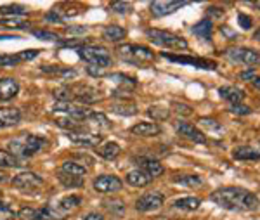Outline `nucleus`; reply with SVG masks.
<instances>
[{
  "label": "nucleus",
  "instance_id": "obj_24",
  "mask_svg": "<svg viewBox=\"0 0 260 220\" xmlns=\"http://www.w3.org/2000/svg\"><path fill=\"white\" fill-rule=\"evenodd\" d=\"M73 94L77 99H80L82 103H85V104H92V103H95V101L99 99V96H98V90L95 88H92V87H78V90L75 92L73 90Z\"/></svg>",
  "mask_w": 260,
  "mask_h": 220
},
{
  "label": "nucleus",
  "instance_id": "obj_15",
  "mask_svg": "<svg viewBox=\"0 0 260 220\" xmlns=\"http://www.w3.org/2000/svg\"><path fill=\"white\" fill-rule=\"evenodd\" d=\"M130 132L134 135H139V137H154V135L161 134V129L154 121H141V123L134 125Z\"/></svg>",
  "mask_w": 260,
  "mask_h": 220
},
{
  "label": "nucleus",
  "instance_id": "obj_22",
  "mask_svg": "<svg viewBox=\"0 0 260 220\" xmlns=\"http://www.w3.org/2000/svg\"><path fill=\"white\" fill-rule=\"evenodd\" d=\"M234 160H260V147L241 146L233 151Z\"/></svg>",
  "mask_w": 260,
  "mask_h": 220
},
{
  "label": "nucleus",
  "instance_id": "obj_43",
  "mask_svg": "<svg viewBox=\"0 0 260 220\" xmlns=\"http://www.w3.org/2000/svg\"><path fill=\"white\" fill-rule=\"evenodd\" d=\"M18 62H21L19 54H16V56H0V66H14Z\"/></svg>",
  "mask_w": 260,
  "mask_h": 220
},
{
  "label": "nucleus",
  "instance_id": "obj_4",
  "mask_svg": "<svg viewBox=\"0 0 260 220\" xmlns=\"http://www.w3.org/2000/svg\"><path fill=\"white\" fill-rule=\"evenodd\" d=\"M148 39L153 42L154 45L163 49H174V50H186L187 49V42L179 35H174L170 32L165 29H148L146 32Z\"/></svg>",
  "mask_w": 260,
  "mask_h": 220
},
{
  "label": "nucleus",
  "instance_id": "obj_11",
  "mask_svg": "<svg viewBox=\"0 0 260 220\" xmlns=\"http://www.w3.org/2000/svg\"><path fill=\"white\" fill-rule=\"evenodd\" d=\"M175 129H177V132L182 135V137H186L187 141L196 142V144H205V142H207V135L201 132L198 127L189 123V121H177Z\"/></svg>",
  "mask_w": 260,
  "mask_h": 220
},
{
  "label": "nucleus",
  "instance_id": "obj_34",
  "mask_svg": "<svg viewBox=\"0 0 260 220\" xmlns=\"http://www.w3.org/2000/svg\"><path fill=\"white\" fill-rule=\"evenodd\" d=\"M148 115L156 121H161V120H167L170 115V111L167 108H161V106H151L148 109Z\"/></svg>",
  "mask_w": 260,
  "mask_h": 220
},
{
  "label": "nucleus",
  "instance_id": "obj_42",
  "mask_svg": "<svg viewBox=\"0 0 260 220\" xmlns=\"http://www.w3.org/2000/svg\"><path fill=\"white\" fill-rule=\"evenodd\" d=\"M0 14H9V16H19V14H26V9L23 6H7L0 9Z\"/></svg>",
  "mask_w": 260,
  "mask_h": 220
},
{
  "label": "nucleus",
  "instance_id": "obj_41",
  "mask_svg": "<svg viewBox=\"0 0 260 220\" xmlns=\"http://www.w3.org/2000/svg\"><path fill=\"white\" fill-rule=\"evenodd\" d=\"M31 33L40 40H59V35H56V33H52V32H47V29H33Z\"/></svg>",
  "mask_w": 260,
  "mask_h": 220
},
{
  "label": "nucleus",
  "instance_id": "obj_51",
  "mask_svg": "<svg viewBox=\"0 0 260 220\" xmlns=\"http://www.w3.org/2000/svg\"><path fill=\"white\" fill-rule=\"evenodd\" d=\"M47 21H57V23H61L62 18H61V16H57L56 11H54L52 14H47Z\"/></svg>",
  "mask_w": 260,
  "mask_h": 220
},
{
  "label": "nucleus",
  "instance_id": "obj_53",
  "mask_svg": "<svg viewBox=\"0 0 260 220\" xmlns=\"http://www.w3.org/2000/svg\"><path fill=\"white\" fill-rule=\"evenodd\" d=\"M253 39L260 42V28H258V29H255V33H253Z\"/></svg>",
  "mask_w": 260,
  "mask_h": 220
},
{
  "label": "nucleus",
  "instance_id": "obj_27",
  "mask_svg": "<svg viewBox=\"0 0 260 220\" xmlns=\"http://www.w3.org/2000/svg\"><path fill=\"white\" fill-rule=\"evenodd\" d=\"M61 172L68 173V175H75V177H83L87 173V168L77 162H64L61 165Z\"/></svg>",
  "mask_w": 260,
  "mask_h": 220
},
{
  "label": "nucleus",
  "instance_id": "obj_19",
  "mask_svg": "<svg viewBox=\"0 0 260 220\" xmlns=\"http://www.w3.org/2000/svg\"><path fill=\"white\" fill-rule=\"evenodd\" d=\"M139 165H141V170L144 173H148L151 179H156V177L163 175L165 168L160 162L156 160H151V158H139Z\"/></svg>",
  "mask_w": 260,
  "mask_h": 220
},
{
  "label": "nucleus",
  "instance_id": "obj_38",
  "mask_svg": "<svg viewBox=\"0 0 260 220\" xmlns=\"http://www.w3.org/2000/svg\"><path fill=\"white\" fill-rule=\"evenodd\" d=\"M85 121H92V123L101 125V127H110V120H108V116L103 115V113L90 111V115H89V118H87Z\"/></svg>",
  "mask_w": 260,
  "mask_h": 220
},
{
  "label": "nucleus",
  "instance_id": "obj_3",
  "mask_svg": "<svg viewBox=\"0 0 260 220\" xmlns=\"http://www.w3.org/2000/svg\"><path fill=\"white\" fill-rule=\"evenodd\" d=\"M118 56L127 62L132 65H144V62H151L154 59L153 50L144 47V45H136V44H125L116 47Z\"/></svg>",
  "mask_w": 260,
  "mask_h": 220
},
{
  "label": "nucleus",
  "instance_id": "obj_7",
  "mask_svg": "<svg viewBox=\"0 0 260 220\" xmlns=\"http://www.w3.org/2000/svg\"><path fill=\"white\" fill-rule=\"evenodd\" d=\"M18 217L23 220H62L64 218V213L50 208V206H45V208H42V210L24 206V208H21L18 211Z\"/></svg>",
  "mask_w": 260,
  "mask_h": 220
},
{
  "label": "nucleus",
  "instance_id": "obj_17",
  "mask_svg": "<svg viewBox=\"0 0 260 220\" xmlns=\"http://www.w3.org/2000/svg\"><path fill=\"white\" fill-rule=\"evenodd\" d=\"M219 96L222 97V99L229 101L231 104H241V101L245 99L246 94L245 90L240 87H234V85H225V87H220L219 88Z\"/></svg>",
  "mask_w": 260,
  "mask_h": 220
},
{
  "label": "nucleus",
  "instance_id": "obj_36",
  "mask_svg": "<svg viewBox=\"0 0 260 220\" xmlns=\"http://www.w3.org/2000/svg\"><path fill=\"white\" fill-rule=\"evenodd\" d=\"M82 203V198L80 196H66V198H62L61 203H59V206H61V210H71V208H77L78 205Z\"/></svg>",
  "mask_w": 260,
  "mask_h": 220
},
{
  "label": "nucleus",
  "instance_id": "obj_37",
  "mask_svg": "<svg viewBox=\"0 0 260 220\" xmlns=\"http://www.w3.org/2000/svg\"><path fill=\"white\" fill-rule=\"evenodd\" d=\"M104 206H106V210L110 211V213H113V215L125 213V205L120 200H116V201H106V203H104Z\"/></svg>",
  "mask_w": 260,
  "mask_h": 220
},
{
  "label": "nucleus",
  "instance_id": "obj_54",
  "mask_svg": "<svg viewBox=\"0 0 260 220\" xmlns=\"http://www.w3.org/2000/svg\"><path fill=\"white\" fill-rule=\"evenodd\" d=\"M253 85H255V87H257V88H258V90H260V77H257V78H255V80H253Z\"/></svg>",
  "mask_w": 260,
  "mask_h": 220
},
{
  "label": "nucleus",
  "instance_id": "obj_2",
  "mask_svg": "<svg viewBox=\"0 0 260 220\" xmlns=\"http://www.w3.org/2000/svg\"><path fill=\"white\" fill-rule=\"evenodd\" d=\"M47 146V141L44 137L33 134H21L16 139L9 141V153L21 158H30V156L40 153Z\"/></svg>",
  "mask_w": 260,
  "mask_h": 220
},
{
  "label": "nucleus",
  "instance_id": "obj_47",
  "mask_svg": "<svg viewBox=\"0 0 260 220\" xmlns=\"http://www.w3.org/2000/svg\"><path fill=\"white\" fill-rule=\"evenodd\" d=\"M240 78H241V80H246V82H250V80L253 82V80L257 78V71H255V68H248V70L241 71Z\"/></svg>",
  "mask_w": 260,
  "mask_h": 220
},
{
  "label": "nucleus",
  "instance_id": "obj_10",
  "mask_svg": "<svg viewBox=\"0 0 260 220\" xmlns=\"http://www.w3.org/2000/svg\"><path fill=\"white\" fill-rule=\"evenodd\" d=\"M123 187L121 182L116 175H99L94 180V189L101 194H110V193H118Z\"/></svg>",
  "mask_w": 260,
  "mask_h": 220
},
{
  "label": "nucleus",
  "instance_id": "obj_23",
  "mask_svg": "<svg viewBox=\"0 0 260 220\" xmlns=\"http://www.w3.org/2000/svg\"><path fill=\"white\" fill-rule=\"evenodd\" d=\"M103 37L110 42H120L127 37V29L118 26V24H110L103 29Z\"/></svg>",
  "mask_w": 260,
  "mask_h": 220
},
{
  "label": "nucleus",
  "instance_id": "obj_39",
  "mask_svg": "<svg viewBox=\"0 0 260 220\" xmlns=\"http://www.w3.org/2000/svg\"><path fill=\"white\" fill-rule=\"evenodd\" d=\"M110 9L118 12V14H128L132 11V2H113Z\"/></svg>",
  "mask_w": 260,
  "mask_h": 220
},
{
  "label": "nucleus",
  "instance_id": "obj_21",
  "mask_svg": "<svg viewBox=\"0 0 260 220\" xmlns=\"http://www.w3.org/2000/svg\"><path fill=\"white\" fill-rule=\"evenodd\" d=\"M212 32H213V23H212V19H208V18L201 19L198 24L192 26V33H194L196 37H200V39H203V40H208V42L212 39Z\"/></svg>",
  "mask_w": 260,
  "mask_h": 220
},
{
  "label": "nucleus",
  "instance_id": "obj_18",
  "mask_svg": "<svg viewBox=\"0 0 260 220\" xmlns=\"http://www.w3.org/2000/svg\"><path fill=\"white\" fill-rule=\"evenodd\" d=\"M21 120V113L18 108H0V129L18 125Z\"/></svg>",
  "mask_w": 260,
  "mask_h": 220
},
{
  "label": "nucleus",
  "instance_id": "obj_30",
  "mask_svg": "<svg viewBox=\"0 0 260 220\" xmlns=\"http://www.w3.org/2000/svg\"><path fill=\"white\" fill-rule=\"evenodd\" d=\"M57 179L64 187H82L83 185V177H75V175H68V173H57Z\"/></svg>",
  "mask_w": 260,
  "mask_h": 220
},
{
  "label": "nucleus",
  "instance_id": "obj_49",
  "mask_svg": "<svg viewBox=\"0 0 260 220\" xmlns=\"http://www.w3.org/2000/svg\"><path fill=\"white\" fill-rule=\"evenodd\" d=\"M87 71H89V75H92V77H103L104 75L103 68H98V66H89Z\"/></svg>",
  "mask_w": 260,
  "mask_h": 220
},
{
  "label": "nucleus",
  "instance_id": "obj_31",
  "mask_svg": "<svg viewBox=\"0 0 260 220\" xmlns=\"http://www.w3.org/2000/svg\"><path fill=\"white\" fill-rule=\"evenodd\" d=\"M110 78L115 80V82H118L121 85V90H125V92H127V88H134L137 85L136 78L128 77V75H123V73H113V75H110Z\"/></svg>",
  "mask_w": 260,
  "mask_h": 220
},
{
  "label": "nucleus",
  "instance_id": "obj_20",
  "mask_svg": "<svg viewBox=\"0 0 260 220\" xmlns=\"http://www.w3.org/2000/svg\"><path fill=\"white\" fill-rule=\"evenodd\" d=\"M125 180H127L130 185H134V187H144V185H148L153 179H151L148 173H144L142 170L137 168V170L128 172L127 177H125Z\"/></svg>",
  "mask_w": 260,
  "mask_h": 220
},
{
  "label": "nucleus",
  "instance_id": "obj_6",
  "mask_svg": "<svg viewBox=\"0 0 260 220\" xmlns=\"http://www.w3.org/2000/svg\"><path fill=\"white\" fill-rule=\"evenodd\" d=\"M78 56L83 61L90 62L92 66H98V68H106L111 65L110 52L104 47H99V45H83V47L78 49Z\"/></svg>",
  "mask_w": 260,
  "mask_h": 220
},
{
  "label": "nucleus",
  "instance_id": "obj_55",
  "mask_svg": "<svg viewBox=\"0 0 260 220\" xmlns=\"http://www.w3.org/2000/svg\"><path fill=\"white\" fill-rule=\"evenodd\" d=\"M251 6H255V7H258V9H260V2H253Z\"/></svg>",
  "mask_w": 260,
  "mask_h": 220
},
{
  "label": "nucleus",
  "instance_id": "obj_29",
  "mask_svg": "<svg viewBox=\"0 0 260 220\" xmlns=\"http://www.w3.org/2000/svg\"><path fill=\"white\" fill-rule=\"evenodd\" d=\"M111 111L116 113V115H121V116H132V115H136V113H137V106L132 104V103H125V99H123V103L113 104Z\"/></svg>",
  "mask_w": 260,
  "mask_h": 220
},
{
  "label": "nucleus",
  "instance_id": "obj_28",
  "mask_svg": "<svg viewBox=\"0 0 260 220\" xmlns=\"http://www.w3.org/2000/svg\"><path fill=\"white\" fill-rule=\"evenodd\" d=\"M172 180L175 184L186 185V187H200V185H203V179L200 175H177Z\"/></svg>",
  "mask_w": 260,
  "mask_h": 220
},
{
  "label": "nucleus",
  "instance_id": "obj_46",
  "mask_svg": "<svg viewBox=\"0 0 260 220\" xmlns=\"http://www.w3.org/2000/svg\"><path fill=\"white\" fill-rule=\"evenodd\" d=\"M172 106H174V109L179 113V115H184V116H189V115H192V109H191L187 104H182V103H174Z\"/></svg>",
  "mask_w": 260,
  "mask_h": 220
},
{
  "label": "nucleus",
  "instance_id": "obj_33",
  "mask_svg": "<svg viewBox=\"0 0 260 220\" xmlns=\"http://www.w3.org/2000/svg\"><path fill=\"white\" fill-rule=\"evenodd\" d=\"M54 97H56L59 103H70L71 99H75V94H73V88L70 87H59L54 90Z\"/></svg>",
  "mask_w": 260,
  "mask_h": 220
},
{
  "label": "nucleus",
  "instance_id": "obj_9",
  "mask_svg": "<svg viewBox=\"0 0 260 220\" xmlns=\"http://www.w3.org/2000/svg\"><path fill=\"white\" fill-rule=\"evenodd\" d=\"M163 57H167L172 62L194 66V68H200V70H207V71L217 70V62L210 61V59H201V57H192V56H172V54H163Z\"/></svg>",
  "mask_w": 260,
  "mask_h": 220
},
{
  "label": "nucleus",
  "instance_id": "obj_25",
  "mask_svg": "<svg viewBox=\"0 0 260 220\" xmlns=\"http://www.w3.org/2000/svg\"><path fill=\"white\" fill-rule=\"evenodd\" d=\"M201 205V200L196 196H187V198H180L174 203V206L177 210H182V211H194L198 210Z\"/></svg>",
  "mask_w": 260,
  "mask_h": 220
},
{
  "label": "nucleus",
  "instance_id": "obj_5",
  "mask_svg": "<svg viewBox=\"0 0 260 220\" xmlns=\"http://www.w3.org/2000/svg\"><path fill=\"white\" fill-rule=\"evenodd\" d=\"M224 56L229 59L231 62L236 65H245V66H258L260 65V52L255 49L248 47H229L224 50Z\"/></svg>",
  "mask_w": 260,
  "mask_h": 220
},
{
  "label": "nucleus",
  "instance_id": "obj_32",
  "mask_svg": "<svg viewBox=\"0 0 260 220\" xmlns=\"http://www.w3.org/2000/svg\"><path fill=\"white\" fill-rule=\"evenodd\" d=\"M19 160L14 154H11L9 151L0 149V167L4 168H12V167H19Z\"/></svg>",
  "mask_w": 260,
  "mask_h": 220
},
{
  "label": "nucleus",
  "instance_id": "obj_44",
  "mask_svg": "<svg viewBox=\"0 0 260 220\" xmlns=\"http://www.w3.org/2000/svg\"><path fill=\"white\" fill-rule=\"evenodd\" d=\"M229 111L233 113V115H250L251 113V109L248 108V106H245V104H234V106H231L229 108Z\"/></svg>",
  "mask_w": 260,
  "mask_h": 220
},
{
  "label": "nucleus",
  "instance_id": "obj_48",
  "mask_svg": "<svg viewBox=\"0 0 260 220\" xmlns=\"http://www.w3.org/2000/svg\"><path fill=\"white\" fill-rule=\"evenodd\" d=\"M201 125L208 127V129H213V130H222V127L219 123H215V120H207V118H201Z\"/></svg>",
  "mask_w": 260,
  "mask_h": 220
},
{
  "label": "nucleus",
  "instance_id": "obj_14",
  "mask_svg": "<svg viewBox=\"0 0 260 220\" xmlns=\"http://www.w3.org/2000/svg\"><path fill=\"white\" fill-rule=\"evenodd\" d=\"M189 2H163V0H156V2H151L149 9L153 12V16L156 18H161V16H167V14H172V12L179 11L180 7L187 6Z\"/></svg>",
  "mask_w": 260,
  "mask_h": 220
},
{
  "label": "nucleus",
  "instance_id": "obj_8",
  "mask_svg": "<svg viewBox=\"0 0 260 220\" xmlns=\"http://www.w3.org/2000/svg\"><path fill=\"white\" fill-rule=\"evenodd\" d=\"M11 184L14 185L16 189H21V191H33V189H39L40 185L44 184V179L33 172H23V173H18V175L11 180Z\"/></svg>",
  "mask_w": 260,
  "mask_h": 220
},
{
  "label": "nucleus",
  "instance_id": "obj_13",
  "mask_svg": "<svg viewBox=\"0 0 260 220\" xmlns=\"http://www.w3.org/2000/svg\"><path fill=\"white\" fill-rule=\"evenodd\" d=\"M68 139L75 144H82V146H89V147H98L103 142V135L94 132H85V130L68 132Z\"/></svg>",
  "mask_w": 260,
  "mask_h": 220
},
{
  "label": "nucleus",
  "instance_id": "obj_50",
  "mask_svg": "<svg viewBox=\"0 0 260 220\" xmlns=\"http://www.w3.org/2000/svg\"><path fill=\"white\" fill-rule=\"evenodd\" d=\"M83 220H104V218H103V215H101V213H89Z\"/></svg>",
  "mask_w": 260,
  "mask_h": 220
},
{
  "label": "nucleus",
  "instance_id": "obj_26",
  "mask_svg": "<svg viewBox=\"0 0 260 220\" xmlns=\"http://www.w3.org/2000/svg\"><path fill=\"white\" fill-rule=\"evenodd\" d=\"M95 153H98L101 158L104 160H115L116 156L120 154V146L116 142H106L104 146H101L95 149Z\"/></svg>",
  "mask_w": 260,
  "mask_h": 220
},
{
  "label": "nucleus",
  "instance_id": "obj_16",
  "mask_svg": "<svg viewBox=\"0 0 260 220\" xmlns=\"http://www.w3.org/2000/svg\"><path fill=\"white\" fill-rule=\"evenodd\" d=\"M19 83L14 78H2L0 80V101H11L18 96Z\"/></svg>",
  "mask_w": 260,
  "mask_h": 220
},
{
  "label": "nucleus",
  "instance_id": "obj_12",
  "mask_svg": "<svg viewBox=\"0 0 260 220\" xmlns=\"http://www.w3.org/2000/svg\"><path fill=\"white\" fill-rule=\"evenodd\" d=\"M163 203H165V198L161 193H148L136 201V208L139 211H154L161 208Z\"/></svg>",
  "mask_w": 260,
  "mask_h": 220
},
{
  "label": "nucleus",
  "instance_id": "obj_45",
  "mask_svg": "<svg viewBox=\"0 0 260 220\" xmlns=\"http://www.w3.org/2000/svg\"><path fill=\"white\" fill-rule=\"evenodd\" d=\"M238 23H240V26H241V29H250L251 26H253V21H251V18L250 16H246V14H243V12H240L238 14Z\"/></svg>",
  "mask_w": 260,
  "mask_h": 220
},
{
  "label": "nucleus",
  "instance_id": "obj_35",
  "mask_svg": "<svg viewBox=\"0 0 260 220\" xmlns=\"http://www.w3.org/2000/svg\"><path fill=\"white\" fill-rule=\"evenodd\" d=\"M0 24H2V26H9V28H23L24 24H28V23L23 18H19V16H7V18L0 19Z\"/></svg>",
  "mask_w": 260,
  "mask_h": 220
},
{
  "label": "nucleus",
  "instance_id": "obj_40",
  "mask_svg": "<svg viewBox=\"0 0 260 220\" xmlns=\"http://www.w3.org/2000/svg\"><path fill=\"white\" fill-rule=\"evenodd\" d=\"M16 211L11 208L9 205H7V203H2L0 201V220H12L16 217Z\"/></svg>",
  "mask_w": 260,
  "mask_h": 220
},
{
  "label": "nucleus",
  "instance_id": "obj_52",
  "mask_svg": "<svg viewBox=\"0 0 260 220\" xmlns=\"http://www.w3.org/2000/svg\"><path fill=\"white\" fill-rule=\"evenodd\" d=\"M7 180H9V175L4 173V172H0V184H6Z\"/></svg>",
  "mask_w": 260,
  "mask_h": 220
},
{
  "label": "nucleus",
  "instance_id": "obj_1",
  "mask_svg": "<svg viewBox=\"0 0 260 220\" xmlns=\"http://www.w3.org/2000/svg\"><path fill=\"white\" fill-rule=\"evenodd\" d=\"M210 200L229 211H257L260 206L257 194L241 187H220L210 194Z\"/></svg>",
  "mask_w": 260,
  "mask_h": 220
}]
</instances>
